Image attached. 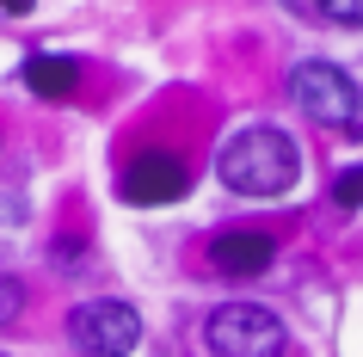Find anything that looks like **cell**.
Listing matches in <instances>:
<instances>
[{
	"label": "cell",
	"instance_id": "cell-1",
	"mask_svg": "<svg viewBox=\"0 0 363 357\" xmlns=\"http://www.w3.org/2000/svg\"><path fill=\"white\" fill-rule=\"evenodd\" d=\"M216 179L228 191H240V197H284V191L302 179V148H296L284 130L252 123V130H240V136L222 142Z\"/></svg>",
	"mask_w": 363,
	"mask_h": 357
},
{
	"label": "cell",
	"instance_id": "cell-2",
	"mask_svg": "<svg viewBox=\"0 0 363 357\" xmlns=\"http://www.w3.org/2000/svg\"><path fill=\"white\" fill-rule=\"evenodd\" d=\"M203 345L210 357H284L289 333L271 308H252V302H234V308H216L210 326H203Z\"/></svg>",
	"mask_w": 363,
	"mask_h": 357
},
{
	"label": "cell",
	"instance_id": "cell-3",
	"mask_svg": "<svg viewBox=\"0 0 363 357\" xmlns=\"http://www.w3.org/2000/svg\"><path fill=\"white\" fill-rule=\"evenodd\" d=\"M289 99H296L308 117H320V123H351V117L363 111L357 80L345 75L339 62H296V68H289Z\"/></svg>",
	"mask_w": 363,
	"mask_h": 357
},
{
	"label": "cell",
	"instance_id": "cell-4",
	"mask_svg": "<svg viewBox=\"0 0 363 357\" xmlns=\"http://www.w3.org/2000/svg\"><path fill=\"white\" fill-rule=\"evenodd\" d=\"M68 339H74L86 357H123L142 345V320H135L130 302L117 296H99V302H80L68 314Z\"/></svg>",
	"mask_w": 363,
	"mask_h": 357
},
{
	"label": "cell",
	"instance_id": "cell-5",
	"mask_svg": "<svg viewBox=\"0 0 363 357\" xmlns=\"http://www.w3.org/2000/svg\"><path fill=\"white\" fill-rule=\"evenodd\" d=\"M185 191V160L167 148H154V154H135L130 172H123V197L130 204H172Z\"/></svg>",
	"mask_w": 363,
	"mask_h": 357
},
{
	"label": "cell",
	"instance_id": "cell-6",
	"mask_svg": "<svg viewBox=\"0 0 363 357\" xmlns=\"http://www.w3.org/2000/svg\"><path fill=\"white\" fill-rule=\"evenodd\" d=\"M210 259H216L222 278H259V271H271V259H277V241L259 234V228H247V234H216Z\"/></svg>",
	"mask_w": 363,
	"mask_h": 357
},
{
	"label": "cell",
	"instance_id": "cell-7",
	"mask_svg": "<svg viewBox=\"0 0 363 357\" xmlns=\"http://www.w3.org/2000/svg\"><path fill=\"white\" fill-rule=\"evenodd\" d=\"M74 80H80V68H74L68 56H31V62H25V87H31V93H43V99L74 93Z\"/></svg>",
	"mask_w": 363,
	"mask_h": 357
},
{
	"label": "cell",
	"instance_id": "cell-8",
	"mask_svg": "<svg viewBox=\"0 0 363 357\" xmlns=\"http://www.w3.org/2000/svg\"><path fill=\"white\" fill-rule=\"evenodd\" d=\"M289 13H314V19H333V25H363V0H296Z\"/></svg>",
	"mask_w": 363,
	"mask_h": 357
},
{
	"label": "cell",
	"instance_id": "cell-9",
	"mask_svg": "<svg viewBox=\"0 0 363 357\" xmlns=\"http://www.w3.org/2000/svg\"><path fill=\"white\" fill-rule=\"evenodd\" d=\"M333 204H339V209H357L363 204V167H345L339 179H333Z\"/></svg>",
	"mask_w": 363,
	"mask_h": 357
},
{
	"label": "cell",
	"instance_id": "cell-10",
	"mask_svg": "<svg viewBox=\"0 0 363 357\" xmlns=\"http://www.w3.org/2000/svg\"><path fill=\"white\" fill-rule=\"evenodd\" d=\"M19 308H25V283L0 271V326H13V320H19Z\"/></svg>",
	"mask_w": 363,
	"mask_h": 357
}]
</instances>
